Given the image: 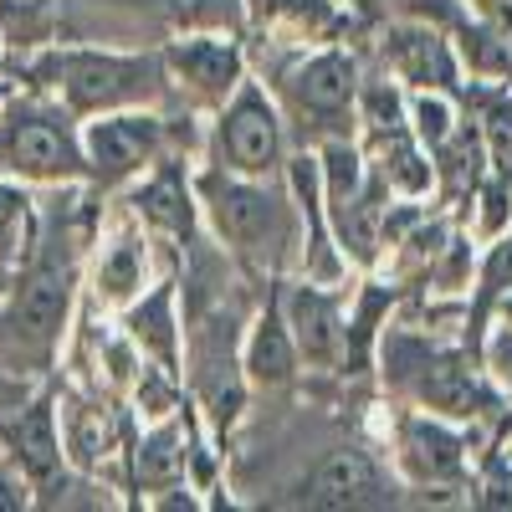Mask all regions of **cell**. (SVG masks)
<instances>
[{"label":"cell","mask_w":512,"mask_h":512,"mask_svg":"<svg viewBox=\"0 0 512 512\" xmlns=\"http://www.w3.org/2000/svg\"><path fill=\"white\" fill-rule=\"evenodd\" d=\"M472 231L477 241H497L507 226H512V180L507 175H482V185L472 190Z\"/></svg>","instance_id":"cell-26"},{"label":"cell","mask_w":512,"mask_h":512,"mask_svg":"<svg viewBox=\"0 0 512 512\" xmlns=\"http://www.w3.org/2000/svg\"><path fill=\"white\" fill-rule=\"evenodd\" d=\"M0 451L21 461V472L31 477L36 492H47L57 482H67V451H62V415H57V395L36 390L6 425H0Z\"/></svg>","instance_id":"cell-16"},{"label":"cell","mask_w":512,"mask_h":512,"mask_svg":"<svg viewBox=\"0 0 512 512\" xmlns=\"http://www.w3.org/2000/svg\"><path fill=\"white\" fill-rule=\"evenodd\" d=\"M67 6L108 16H175V0H67Z\"/></svg>","instance_id":"cell-30"},{"label":"cell","mask_w":512,"mask_h":512,"mask_svg":"<svg viewBox=\"0 0 512 512\" xmlns=\"http://www.w3.org/2000/svg\"><path fill=\"white\" fill-rule=\"evenodd\" d=\"M379 67H384V77H395L405 93H415V88L456 93L461 88V62L451 52V36L436 21H395V26H384Z\"/></svg>","instance_id":"cell-14"},{"label":"cell","mask_w":512,"mask_h":512,"mask_svg":"<svg viewBox=\"0 0 512 512\" xmlns=\"http://www.w3.org/2000/svg\"><path fill=\"white\" fill-rule=\"evenodd\" d=\"M31 241H36V205H31L26 185L0 180V277L21 267Z\"/></svg>","instance_id":"cell-24"},{"label":"cell","mask_w":512,"mask_h":512,"mask_svg":"<svg viewBox=\"0 0 512 512\" xmlns=\"http://www.w3.org/2000/svg\"><path fill=\"white\" fill-rule=\"evenodd\" d=\"M62 0H0V41L16 47L21 57L57 41Z\"/></svg>","instance_id":"cell-23"},{"label":"cell","mask_w":512,"mask_h":512,"mask_svg":"<svg viewBox=\"0 0 512 512\" xmlns=\"http://www.w3.org/2000/svg\"><path fill=\"white\" fill-rule=\"evenodd\" d=\"M354 144L395 200H431L436 195V159L410 134V123L379 128V134H354Z\"/></svg>","instance_id":"cell-18"},{"label":"cell","mask_w":512,"mask_h":512,"mask_svg":"<svg viewBox=\"0 0 512 512\" xmlns=\"http://www.w3.org/2000/svg\"><path fill=\"white\" fill-rule=\"evenodd\" d=\"M123 338L139 349L144 364H159L164 374L185 379V318H180V277L149 282L134 303L118 308Z\"/></svg>","instance_id":"cell-15"},{"label":"cell","mask_w":512,"mask_h":512,"mask_svg":"<svg viewBox=\"0 0 512 512\" xmlns=\"http://www.w3.org/2000/svg\"><path fill=\"white\" fill-rule=\"evenodd\" d=\"M0 77H16V72H11V62H6V41H0Z\"/></svg>","instance_id":"cell-33"},{"label":"cell","mask_w":512,"mask_h":512,"mask_svg":"<svg viewBox=\"0 0 512 512\" xmlns=\"http://www.w3.org/2000/svg\"><path fill=\"white\" fill-rule=\"evenodd\" d=\"M477 364L492 379V390L512 405V318H497L487 328V338L477 344Z\"/></svg>","instance_id":"cell-28"},{"label":"cell","mask_w":512,"mask_h":512,"mask_svg":"<svg viewBox=\"0 0 512 512\" xmlns=\"http://www.w3.org/2000/svg\"><path fill=\"white\" fill-rule=\"evenodd\" d=\"M287 118L272 98V88H262L251 72L236 82V93L210 113L205 128V164L226 169V175H246V180H277L287 164Z\"/></svg>","instance_id":"cell-8"},{"label":"cell","mask_w":512,"mask_h":512,"mask_svg":"<svg viewBox=\"0 0 512 512\" xmlns=\"http://www.w3.org/2000/svg\"><path fill=\"white\" fill-rule=\"evenodd\" d=\"M267 303L246 318V333H241V374H246V390H287V384L303 374V359H297V344H292V328L282 318V303H277V282H267Z\"/></svg>","instance_id":"cell-17"},{"label":"cell","mask_w":512,"mask_h":512,"mask_svg":"<svg viewBox=\"0 0 512 512\" xmlns=\"http://www.w3.org/2000/svg\"><path fill=\"white\" fill-rule=\"evenodd\" d=\"M16 88H21V82H16V77H0V108H6V98H11Z\"/></svg>","instance_id":"cell-32"},{"label":"cell","mask_w":512,"mask_h":512,"mask_svg":"<svg viewBox=\"0 0 512 512\" xmlns=\"http://www.w3.org/2000/svg\"><path fill=\"white\" fill-rule=\"evenodd\" d=\"M175 26L180 31L241 36L246 31V6H241V0H175Z\"/></svg>","instance_id":"cell-27"},{"label":"cell","mask_w":512,"mask_h":512,"mask_svg":"<svg viewBox=\"0 0 512 512\" xmlns=\"http://www.w3.org/2000/svg\"><path fill=\"white\" fill-rule=\"evenodd\" d=\"M195 200H200V226L241 272L277 282L297 267V210L282 175L246 180L205 164L195 175Z\"/></svg>","instance_id":"cell-3"},{"label":"cell","mask_w":512,"mask_h":512,"mask_svg":"<svg viewBox=\"0 0 512 512\" xmlns=\"http://www.w3.org/2000/svg\"><path fill=\"white\" fill-rule=\"evenodd\" d=\"M36 395V379L31 374H16V369H6V364H0V425H6L26 400Z\"/></svg>","instance_id":"cell-31"},{"label":"cell","mask_w":512,"mask_h":512,"mask_svg":"<svg viewBox=\"0 0 512 512\" xmlns=\"http://www.w3.org/2000/svg\"><path fill=\"white\" fill-rule=\"evenodd\" d=\"M364 67L344 41L292 52L272 82V98L287 118V139L297 149H318L328 139H354V98H359Z\"/></svg>","instance_id":"cell-6"},{"label":"cell","mask_w":512,"mask_h":512,"mask_svg":"<svg viewBox=\"0 0 512 512\" xmlns=\"http://www.w3.org/2000/svg\"><path fill=\"white\" fill-rule=\"evenodd\" d=\"M390 461L395 482L415 492H456L472 472V436H466L461 420L405 405L390 420Z\"/></svg>","instance_id":"cell-9"},{"label":"cell","mask_w":512,"mask_h":512,"mask_svg":"<svg viewBox=\"0 0 512 512\" xmlns=\"http://www.w3.org/2000/svg\"><path fill=\"white\" fill-rule=\"evenodd\" d=\"M246 6V26L282 36L287 47H328V41H344L349 31V11L338 0H241Z\"/></svg>","instance_id":"cell-19"},{"label":"cell","mask_w":512,"mask_h":512,"mask_svg":"<svg viewBox=\"0 0 512 512\" xmlns=\"http://www.w3.org/2000/svg\"><path fill=\"white\" fill-rule=\"evenodd\" d=\"M62 415V410H57ZM62 451H67V466L72 472H88V477H103L108 472V461L123 451L118 431H113V415L108 405H93V400H82L62 415Z\"/></svg>","instance_id":"cell-22"},{"label":"cell","mask_w":512,"mask_h":512,"mask_svg":"<svg viewBox=\"0 0 512 512\" xmlns=\"http://www.w3.org/2000/svg\"><path fill=\"white\" fill-rule=\"evenodd\" d=\"M297 507H328V512H359V507H390L395 502V477L379 456L364 446L328 451L308 477L292 482Z\"/></svg>","instance_id":"cell-12"},{"label":"cell","mask_w":512,"mask_h":512,"mask_svg":"<svg viewBox=\"0 0 512 512\" xmlns=\"http://www.w3.org/2000/svg\"><path fill=\"white\" fill-rule=\"evenodd\" d=\"M374 359L384 369V390L400 395L415 410H431V415L466 425V420H482L507 405L492 390V379L482 374L477 354H461V349L441 344V333H425L415 323H400V328L384 323Z\"/></svg>","instance_id":"cell-4"},{"label":"cell","mask_w":512,"mask_h":512,"mask_svg":"<svg viewBox=\"0 0 512 512\" xmlns=\"http://www.w3.org/2000/svg\"><path fill=\"white\" fill-rule=\"evenodd\" d=\"M149 287V231L134 221L113 231L98 256H93V272H88V297L98 308L118 313L123 303H134V297Z\"/></svg>","instance_id":"cell-20"},{"label":"cell","mask_w":512,"mask_h":512,"mask_svg":"<svg viewBox=\"0 0 512 512\" xmlns=\"http://www.w3.org/2000/svg\"><path fill=\"white\" fill-rule=\"evenodd\" d=\"M159 52L169 72V98H185L200 113H216L236 93V82L251 72L241 36H221V31H175Z\"/></svg>","instance_id":"cell-10"},{"label":"cell","mask_w":512,"mask_h":512,"mask_svg":"<svg viewBox=\"0 0 512 512\" xmlns=\"http://www.w3.org/2000/svg\"><path fill=\"white\" fill-rule=\"evenodd\" d=\"M16 82L52 93L72 118H98L118 108H164L169 103V72L164 52L154 47H88V41H52V47L26 52Z\"/></svg>","instance_id":"cell-2"},{"label":"cell","mask_w":512,"mask_h":512,"mask_svg":"<svg viewBox=\"0 0 512 512\" xmlns=\"http://www.w3.org/2000/svg\"><path fill=\"white\" fill-rule=\"evenodd\" d=\"M277 303L292 328L297 359L313 374H333L344 359V313H349V282H308V277H277Z\"/></svg>","instance_id":"cell-11"},{"label":"cell","mask_w":512,"mask_h":512,"mask_svg":"<svg viewBox=\"0 0 512 512\" xmlns=\"http://www.w3.org/2000/svg\"><path fill=\"white\" fill-rule=\"evenodd\" d=\"M205 154L200 128H180L164 108H118L82 118V154H88V190H128L139 175L169 154Z\"/></svg>","instance_id":"cell-7"},{"label":"cell","mask_w":512,"mask_h":512,"mask_svg":"<svg viewBox=\"0 0 512 512\" xmlns=\"http://www.w3.org/2000/svg\"><path fill=\"white\" fill-rule=\"evenodd\" d=\"M0 180L26 190H82L88 185L82 118H72L52 93L21 82L0 108Z\"/></svg>","instance_id":"cell-5"},{"label":"cell","mask_w":512,"mask_h":512,"mask_svg":"<svg viewBox=\"0 0 512 512\" xmlns=\"http://www.w3.org/2000/svg\"><path fill=\"white\" fill-rule=\"evenodd\" d=\"M77 241L57 221L36 216V241L11 272V287L0 292V364L16 374H47L62 359V344L72 333V303H77Z\"/></svg>","instance_id":"cell-1"},{"label":"cell","mask_w":512,"mask_h":512,"mask_svg":"<svg viewBox=\"0 0 512 512\" xmlns=\"http://www.w3.org/2000/svg\"><path fill=\"white\" fill-rule=\"evenodd\" d=\"M185 154H169L159 159L149 175H139L128 185V210L149 236H164L175 246H190L200 236V200H195V175L185 169Z\"/></svg>","instance_id":"cell-13"},{"label":"cell","mask_w":512,"mask_h":512,"mask_svg":"<svg viewBox=\"0 0 512 512\" xmlns=\"http://www.w3.org/2000/svg\"><path fill=\"white\" fill-rule=\"evenodd\" d=\"M451 36V52L461 62V77H482V82H512V31H502L487 16L456 11L451 26H441Z\"/></svg>","instance_id":"cell-21"},{"label":"cell","mask_w":512,"mask_h":512,"mask_svg":"<svg viewBox=\"0 0 512 512\" xmlns=\"http://www.w3.org/2000/svg\"><path fill=\"white\" fill-rule=\"evenodd\" d=\"M405 123H410V134L436 154V149L456 134V123H461L456 93H441V88H415V93H405Z\"/></svg>","instance_id":"cell-25"},{"label":"cell","mask_w":512,"mask_h":512,"mask_svg":"<svg viewBox=\"0 0 512 512\" xmlns=\"http://www.w3.org/2000/svg\"><path fill=\"white\" fill-rule=\"evenodd\" d=\"M36 502V487L31 477L21 472V461L0 451V512H26Z\"/></svg>","instance_id":"cell-29"}]
</instances>
